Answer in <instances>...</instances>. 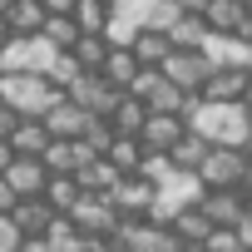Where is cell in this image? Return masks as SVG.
Wrapping results in <instances>:
<instances>
[{
    "label": "cell",
    "mask_w": 252,
    "mask_h": 252,
    "mask_svg": "<svg viewBox=\"0 0 252 252\" xmlns=\"http://www.w3.org/2000/svg\"><path fill=\"white\" fill-rule=\"evenodd\" d=\"M183 124H188V134L208 139L213 149H242V139L252 134L242 104H203V99H188Z\"/></svg>",
    "instance_id": "obj_1"
},
{
    "label": "cell",
    "mask_w": 252,
    "mask_h": 252,
    "mask_svg": "<svg viewBox=\"0 0 252 252\" xmlns=\"http://www.w3.org/2000/svg\"><path fill=\"white\" fill-rule=\"evenodd\" d=\"M60 94L40 79V74H0V104H5L15 119H45V109Z\"/></svg>",
    "instance_id": "obj_2"
},
{
    "label": "cell",
    "mask_w": 252,
    "mask_h": 252,
    "mask_svg": "<svg viewBox=\"0 0 252 252\" xmlns=\"http://www.w3.org/2000/svg\"><path fill=\"white\" fill-rule=\"evenodd\" d=\"M60 60V50L50 45V40H40V35H30V40H10L5 50H0V74H50V64Z\"/></svg>",
    "instance_id": "obj_3"
},
{
    "label": "cell",
    "mask_w": 252,
    "mask_h": 252,
    "mask_svg": "<svg viewBox=\"0 0 252 252\" xmlns=\"http://www.w3.org/2000/svg\"><path fill=\"white\" fill-rule=\"evenodd\" d=\"M158 74L178 89V94H188V99H198L203 94V84H208V74H213V64L198 55V50H173L163 64H158Z\"/></svg>",
    "instance_id": "obj_4"
},
{
    "label": "cell",
    "mask_w": 252,
    "mask_h": 252,
    "mask_svg": "<svg viewBox=\"0 0 252 252\" xmlns=\"http://www.w3.org/2000/svg\"><path fill=\"white\" fill-rule=\"evenodd\" d=\"M247 173H252V168H247L242 149H208V158H203V168H198V183H203L208 193H218V188H242Z\"/></svg>",
    "instance_id": "obj_5"
},
{
    "label": "cell",
    "mask_w": 252,
    "mask_h": 252,
    "mask_svg": "<svg viewBox=\"0 0 252 252\" xmlns=\"http://www.w3.org/2000/svg\"><path fill=\"white\" fill-rule=\"evenodd\" d=\"M119 222H124V218L114 213V203H109V198H89V193H84V198L74 203V213H69V227H74L79 237H114Z\"/></svg>",
    "instance_id": "obj_6"
},
{
    "label": "cell",
    "mask_w": 252,
    "mask_h": 252,
    "mask_svg": "<svg viewBox=\"0 0 252 252\" xmlns=\"http://www.w3.org/2000/svg\"><path fill=\"white\" fill-rule=\"evenodd\" d=\"M40 163H45L50 178H74L84 163H94V154H89L79 139H50V149L40 154Z\"/></svg>",
    "instance_id": "obj_7"
},
{
    "label": "cell",
    "mask_w": 252,
    "mask_h": 252,
    "mask_svg": "<svg viewBox=\"0 0 252 252\" xmlns=\"http://www.w3.org/2000/svg\"><path fill=\"white\" fill-rule=\"evenodd\" d=\"M183 134H188V124L178 114H149L144 129H139V144H144V154H168Z\"/></svg>",
    "instance_id": "obj_8"
},
{
    "label": "cell",
    "mask_w": 252,
    "mask_h": 252,
    "mask_svg": "<svg viewBox=\"0 0 252 252\" xmlns=\"http://www.w3.org/2000/svg\"><path fill=\"white\" fill-rule=\"evenodd\" d=\"M0 178H5V188L15 193V203H20V198H40V193H45V183H50V173H45V163H40V158H15Z\"/></svg>",
    "instance_id": "obj_9"
},
{
    "label": "cell",
    "mask_w": 252,
    "mask_h": 252,
    "mask_svg": "<svg viewBox=\"0 0 252 252\" xmlns=\"http://www.w3.org/2000/svg\"><path fill=\"white\" fill-rule=\"evenodd\" d=\"M247 89H252L247 69H213L198 99H203V104H242V94H247Z\"/></svg>",
    "instance_id": "obj_10"
},
{
    "label": "cell",
    "mask_w": 252,
    "mask_h": 252,
    "mask_svg": "<svg viewBox=\"0 0 252 252\" xmlns=\"http://www.w3.org/2000/svg\"><path fill=\"white\" fill-rule=\"evenodd\" d=\"M109 203H114L119 218H149V208H154V183H144V178H119V188L109 193Z\"/></svg>",
    "instance_id": "obj_11"
},
{
    "label": "cell",
    "mask_w": 252,
    "mask_h": 252,
    "mask_svg": "<svg viewBox=\"0 0 252 252\" xmlns=\"http://www.w3.org/2000/svg\"><path fill=\"white\" fill-rule=\"evenodd\" d=\"M40 124H45V134H50V139H79V134H84V124H89V114H84V109H74V104L60 94V99L45 109V119H40Z\"/></svg>",
    "instance_id": "obj_12"
},
{
    "label": "cell",
    "mask_w": 252,
    "mask_h": 252,
    "mask_svg": "<svg viewBox=\"0 0 252 252\" xmlns=\"http://www.w3.org/2000/svg\"><path fill=\"white\" fill-rule=\"evenodd\" d=\"M198 213L213 222V227H237V218L247 213L242 208V198H237V188H218V193H203V203H198Z\"/></svg>",
    "instance_id": "obj_13"
},
{
    "label": "cell",
    "mask_w": 252,
    "mask_h": 252,
    "mask_svg": "<svg viewBox=\"0 0 252 252\" xmlns=\"http://www.w3.org/2000/svg\"><path fill=\"white\" fill-rule=\"evenodd\" d=\"M10 222H15L20 237H45L50 222H55V213L45 208V198H20V203L10 208Z\"/></svg>",
    "instance_id": "obj_14"
},
{
    "label": "cell",
    "mask_w": 252,
    "mask_h": 252,
    "mask_svg": "<svg viewBox=\"0 0 252 252\" xmlns=\"http://www.w3.org/2000/svg\"><path fill=\"white\" fill-rule=\"evenodd\" d=\"M144 64L129 55V50H109L104 55V64H99V79L109 84V89H119V94H129V84H134V74H139Z\"/></svg>",
    "instance_id": "obj_15"
},
{
    "label": "cell",
    "mask_w": 252,
    "mask_h": 252,
    "mask_svg": "<svg viewBox=\"0 0 252 252\" xmlns=\"http://www.w3.org/2000/svg\"><path fill=\"white\" fill-rule=\"evenodd\" d=\"M5 20V30H10V40H30V35H40V25H45V10H40V0H15V5L0 15Z\"/></svg>",
    "instance_id": "obj_16"
},
{
    "label": "cell",
    "mask_w": 252,
    "mask_h": 252,
    "mask_svg": "<svg viewBox=\"0 0 252 252\" xmlns=\"http://www.w3.org/2000/svg\"><path fill=\"white\" fill-rule=\"evenodd\" d=\"M208 149H213L208 139H198V134H183V139H178V144H173V149H168L163 158L173 163V173H193V178H198V168H203Z\"/></svg>",
    "instance_id": "obj_17"
},
{
    "label": "cell",
    "mask_w": 252,
    "mask_h": 252,
    "mask_svg": "<svg viewBox=\"0 0 252 252\" xmlns=\"http://www.w3.org/2000/svg\"><path fill=\"white\" fill-rule=\"evenodd\" d=\"M45 149H50L45 124H40V119H20L15 134H10V154H15V158H40Z\"/></svg>",
    "instance_id": "obj_18"
},
{
    "label": "cell",
    "mask_w": 252,
    "mask_h": 252,
    "mask_svg": "<svg viewBox=\"0 0 252 252\" xmlns=\"http://www.w3.org/2000/svg\"><path fill=\"white\" fill-rule=\"evenodd\" d=\"M129 55H134L144 69H158V64L173 55V45H168V35H163V30H139V35H134V45H129Z\"/></svg>",
    "instance_id": "obj_19"
},
{
    "label": "cell",
    "mask_w": 252,
    "mask_h": 252,
    "mask_svg": "<svg viewBox=\"0 0 252 252\" xmlns=\"http://www.w3.org/2000/svg\"><path fill=\"white\" fill-rule=\"evenodd\" d=\"M74 183H79V193H89V198H109V193L119 188V173H114L104 158H94V163H84V168L74 173Z\"/></svg>",
    "instance_id": "obj_20"
},
{
    "label": "cell",
    "mask_w": 252,
    "mask_h": 252,
    "mask_svg": "<svg viewBox=\"0 0 252 252\" xmlns=\"http://www.w3.org/2000/svg\"><path fill=\"white\" fill-rule=\"evenodd\" d=\"M144 119H149V109H144L139 99H129V94H124V99H119V109L109 114V129H114V139H139Z\"/></svg>",
    "instance_id": "obj_21"
},
{
    "label": "cell",
    "mask_w": 252,
    "mask_h": 252,
    "mask_svg": "<svg viewBox=\"0 0 252 252\" xmlns=\"http://www.w3.org/2000/svg\"><path fill=\"white\" fill-rule=\"evenodd\" d=\"M104 163H109L119 178H134L139 163H144V144H139V139H114L109 154H104Z\"/></svg>",
    "instance_id": "obj_22"
},
{
    "label": "cell",
    "mask_w": 252,
    "mask_h": 252,
    "mask_svg": "<svg viewBox=\"0 0 252 252\" xmlns=\"http://www.w3.org/2000/svg\"><path fill=\"white\" fill-rule=\"evenodd\" d=\"M242 5L237 0H213V5L203 10V25H208V35H237V25H242Z\"/></svg>",
    "instance_id": "obj_23"
},
{
    "label": "cell",
    "mask_w": 252,
    "mask_h": 252,
    "mask_svg": "<svg viewBox=\"0 0 252 252\" xmlns=\"http://www.w3.org/2000/svg\"><path fill=\"white\" fill-rule=\"evenodd\" d=\"M40 198H45V208H50L55 218H69V213H74V203H79L84 193H79V183H74V178H50Z\"/></svg>",
    "instance_id": "obj_24"
},
{
    "label": "cell",
    "mask_w": 252,
    "mask_h": 252,
    "mask_svg": "<svg viewBox=\"0 0 252 252\" xmlns=\"http://www.w3.org/2000/svg\"><path fill=\"white\" fill-rule=\"evenodd\" d=\"M168 232H173L178 242H198V247H203V242H208V232H213V222H208L198 208H183V213L168 222Z\"/></svg>",
    "instance_id": "obj_25"
},
{
    "label": "cell",
    "mask_w": 252,
    "mask_h": 252,
    "mask_svg": "<svg viewBox=\"0 0 252 252\" xmlns=\"http://www.w3.org/2000/svg\"><path fill=\"white\" fill-rule=\"evenodd\" d=\"M69 20H74L79 35H104V25H109V0H79Z\"/></svg>",
    "instance_id": "obj_26"
},
{
    "label": "cell",
    "mask_w": 252,
    "mask_h": 252,
    "mask_svg": "<svg viewBox=\"0 0 252 252\" xmlns=\"http://www.w3.org/2000/svg\"><path fill=\"white\" fill-rule=\"evenodd\" d=\"M203 40H208L203 15H178V25L168 30V45H173V50H203Z\"/></svg>",
    "instance_id": "obj_27"
},
{
    "label": "cell",
    "mask_w": 252,
    "mask_h": 252,
    "mask_svg": "<svg viewBox=\"0 0 252 252\" xmlns=\"http://www.w3.org/2000/svg\"><path fill=\"white\" fill-rule=\"evenodd\" d=\"M144 109H149V114H178V119H183V114H188V94H178L168 79H158L154 94L144 99Z\"/></svg>",
    "instance_id": "obj_28"
},
{
    "label": "cell",
    "mask_w": 252,
    "mask_h": 252,
    "mask_svg": "<svg viewBox=\"0 0 252 252\" xmlns=\"http://www.w3.org/2000/svg\"><path fill=\"white\" fill-rule=\"evenodd\" d=\"M40 40H50L60 55H69V50H74V40H79V30H74V20H69V15H45Z\"/></svg>",
    "instance_id": "obj_29"
},
{
    "label": "cell",
    "mask_w": 252,
    "mask_h": 252,
    "mask_svg": "<svg viewBox=\"0 0 252 252\" xmlns=\"http://www.w3.org/2000/svg\"><path fill=\"white\" fill-rule=\"evenodd\" d=\"M69 55H74V64H79L84 74H99V64H104V55H109V45H104V35H79Z\"/></svg>",
    "instance_id": "obj_30"
},
{
    "label": "cell",
    "mask_w": 252,
    "mask_h": 252,
    "mask_svg": "<svg viewBox=\"0 0 252 252\" xmlns=\"http://www.w3.org/2000/svg\"><path fill=\"white\" fill-rule=\"evenodd\" d=\"M79 144H84L94 158H104V154H109V144H114V129H109V119H89V124H84V134H79Z\"/></svg>",
    "instance_id": "obj_31"
},
{
    "label": "cell",
    "mask_w": 252,
    "mask_h": 252,
    "mask_svg": "<svg viewBox=\"0 0 252 252\" xmlns=\"http://www.w3.org/2000/svg\"><path fill=\"white\" fill-rule=\"evenodd\" d=\"M79 74H84V69L74 64V55H60V60L50 64V74H45V84H50L55 94H64V89H69V84H74Z\"/></svg>",
    "instance_id": "obj_32"
},
{
    "label": "cell",
    "mask_w": 252,
    "mask_h": 252,
    "mask_svg": "<svg viewBox=\"0 0 252 252\" xmlns=\"http://www.w3.org/2000/svg\"><path fill=\"white\" fill-rule=\"evenodd\" d=\"M203 252H242V242H237V232H232V227H213V232H208V242H203Z\"/></svg>",
    "instance_id": "obj_33"
},
{
    "label": "cell",
    "mask_w": 252,
    "mask_h": 252,
    "mask_svg": "<svg viewBox=\"0 0 252 252\" xmlns=\"http://www.w3.org/2000/svg\"><path fill=\"white\" fill-rule=\"evenodd\" d=\"M158 79H163L158 69H139V74H134V84H129V99H139V104H144V99L154 94V84H158Z\"/></svg>",
    "instance_id": "obj_34"
},
{
    "label": "cell",
    "mask_w": 252,
    "mask_h": 252,
    "mask_svg": "<svg viewBox=\"0 0 252 252\" xmlns=\"http://www.w3.org/2000/svg\"><path fill=\"white\" fill-rule=\"evenodd\" d=\"M20 242H25V237L15 232V222H10V213H5V218H0V252H15Z\"/></svg>",
    "instance_id": "obj_35"
},
{
    "label": "cell",
    "mask_w": 252,
    "mask_h": 252,
    "mask_svg": "<svg viewBox=\"0 0 252 252\" xmlns=\"http://www.w3.org/2000/svg\"><path fill=\"white\" fill-rule=\"evenodd\" d=\"M232 232H237V242H242V252H252V213H242Z\"/></svg>",
    "instance_id": "obj_36"
},
{
    "label": "cell",
    "mask_w": 252,
    "mask_h": 252,
    "mask_svg": "<svg viewBox=\"0 0 252 252\" xmlns=\"http://www.w3.org/2000/svg\"><path fill=\"white\" fill-rule=\"evenodd\" d=\"M74 5H79V0H40L45 15H74Z\"/></svg>",
    "instance_id": "obj_37"
},
{
    "label": "cell",
    "mask_w": 252,
    "mask_h": 252,
    "mask_svg": "<svg viewBox=\"0 0 252 252\" xmlns=\"http://www.w3.org/2000/svg\"><path fill=\"white\" fill-rule=\"evenodd\" d=\"M15 124H20V119H15V114H10L5 104H0V144H10V134H15Z\"/></svg>",
    "instance_id": "obj_38"
},
{
    "label": "cell",
    "mask_w": 252,
    "mask_h": 252,
    "mask_svg": "<svg viewBox=\"0 0 252 252\" xmlns=\"http://www.w3.org/2000/svg\"><path fill=\"white\" fill-rule=\"evenodd\" d=\"M173 5H178V15H203L213 0H173Z\"/></svg>",
    "instance_id": "obj_39"
},
{
    "label": "cell",
    "mask_w": 252,
    "mask_h": 252,
    "mask_svg": "<svg viewBox=\"0 0 252 252\" xmlns=\"http://www.w3.org/2000/svg\"><path fill=\"white\" fill-rule=\"evenodd\" d=\"M15 252H50V242H45V237H25Z\"/></svg>",
    "instance_id": "obj_40"
},
{
    "label": "cell",
    "mask_w": 252,
    "mask_h": 252,
    "mask_svg": "<svg viewBox=\"0 0 252 252\" xmlns=\"http://www.w3.org/2000/svg\"><path fill=\"white\" fill-rule=\"evenodd\" d=\"M237 40H242V45H247V50H252V10H247V15H242V25H237Z\"/></svg>",
    "instance_id": "obj_41"
},
{
    "label": "cell",
    "mask_w": 252,
    "mask_h": 252,
    "mask_svg": "<svg viewBox=\"0 0 252 252\" xmlns=\"http://www.w3.org/2000/svg\"><path fill=\"white\" fill-rule=\"evenodd\" d=\"M10 208H15V193H10V188H5V178H0V218H5V213H10Z\"/></svg>",
    "instance_id": "obj_42"
},
{
    "label": "cell",
    "mask_w": 252,
    "mask_h": 252,
    "mask_svg": "<svg viewBox=\"0 0 252 252\" xmlns=\"http://www.w3.org/2000/svg\"><path fill=\"white\" fill-rule=\"evenodd\" d=\"M237 198H242V208H247V213H252V173H247V178H242V188H237Z\"/></svg>",
    "instance_id": "obj_43"
},
{
    "label": "cell",
    "mask_w": 252,
    "mask_h": 252,
    "mask_svg": "<svg viewBox=\"0 0 252 252\" xmlns=\"http://www.w3.org/2000/svg\"><path fill=\"white\" fill-rule=\"evenodd\" d=\"M10 163H15V154H10V144H0V173H5Z\"/></svg>",
    "instance_id": "obj_44"
},
{
    "label": "cell",
    "mask_w": 252,
    "mask_h": 252,
    "mask_svg": "<svg viewBox=\"0 0 252 252\" xmlns=\"http://www.w3.org/2000/svg\"><path fill=\"white\" fill-rule=\"evenodd\" d=\"M242 114H247V124H252V89L242 94Z\"/></svg>",
    "instance_id": "obj_45"
},
{
    "label": "cell",
    "mask_w": 252,
    "mask_h": 252,
    "mask_svg": "<svg viewBox=\"0 0 252 252\" xmlns=\"http://www.w3.org/2000/svg\"><path fill=\"white\" fill-rule=\"evenodd\" d=\"M242 158H247V168H252V134L242 139Z\"/></svg>",
    "instance_id": "obj_46"
},
{
    "label": "cell",
    "mask_w": 252,
    "mask_h": 252,
    "mask_svg": "<svg viewBox=\"0 0 252 252\" xmlns=\"http://www.w3.org/2000/svg\"><path fill=\"white\" fill-rule=\"evenodd\" d=\"M10 45V30H5V20H0V50H5Z\"/></svg>",
    "instance_id": "obj_47"
},
{
    "label": "cell",
    "mask_w": 252,
    "mask_h": 252,
    "mask_svg": "<svg viewBox=\"0 0 252 252\" xmlns=\"http://www.w3.org/2000/svg\"><path fill=\"white\" fill-rule=\"evenodd\" d=\"M10 5H15V0H0V15H5V10H10Z\"/></svg>",
    "instance_id": "obj_48"
},
{
    "label": "cell",
    "mask_w": 252,
    "mask_h": 252,
    "mask_svg": "<svg viewBox=\"0 0 252 252\" xmlns=\"http://www.w3.org/2000/svg\"><path fill=\"white\" fill-rule=\"evenodd\" d=\"M237 5H242V10H252V0H237Z\"/></svg>",
    "instance_id": "obj_49"
},
{
    "label": "cell",
    "mask_w": 252,
    "mask_h": 252,
    "mask_svg": "<svg viewBox=\"0 0 252 252\" xmlns=\"http://www.w3.org/2000/svg\"><path fill=\"white\" fill-rule=\"evenodd\" d=\"M247 79H252V64H247Z\"/></svg>",
    "instance_id": "obj_50"
}]
</instances>
